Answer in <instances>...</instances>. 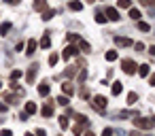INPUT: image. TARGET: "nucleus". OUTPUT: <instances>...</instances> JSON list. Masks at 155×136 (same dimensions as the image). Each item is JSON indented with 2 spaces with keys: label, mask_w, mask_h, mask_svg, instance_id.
Instances as JSON below:
<instances>
[{
  "label": "nucleus",
  "mask_w": 155,
  "mask_h": 136,
  "mask_svg": "<svg viewBox=\"0 0 155 136\" xmlns=\"http://www.w3.org/2000/svg\"><path fill=\"white\" fill-rule=\"evenodd\" d=\"M134 125L140 128V130H153L155 128V117H140V115H136Z\"/></svg>",
  "instance_id": "obj_1"
},
{
  "label": "nucleus",
  "mask_w": 155,
  "mask_h": 136,
  "mask_svg": "<svg viewBox=\"0 0 155 136\" xmlns=\"http://www.w3.org/2000/svg\"><path fill=\"white\" fill-rule=\"evenodd\" d=\"M87 125H89L87 117H85V115H77V125L72 128V134H74V136H79V134L83 132V128H87Z\"/></svg>",
  "instance_id": "obj_2"
},
{
  "label": "nucleus",
  "mask_w": 155,
  "mask_h": 136,
  "mask_svg": "<svg viewBox=\"0 0 155 136\" xmlns=\"http://www.w3.org/2000/svg\"><path fill=\"white\" fill-rule=\"evenodd\" d=\"M91 106H94L98 113H106V98H104V96H94Z\"/></svg>",
  "instance_id": "obj_3"
},
{
  "label": "nucleus",
  "mask_w": 155,
  "mask_h": 136,
  "mask_svg": "<svg viewBox=\"0 0 155 136\" xmlns=\"http://www.w3.org/2000/svg\"><path fill=\"white\" fill-rule=\"evenodd\" d=\"M36 72H38V64H32V66L28 68V75H26V83H28V85H34Z\"/></svg>",
  "instance_id": "obj_4"
},
{
  "label": "nucleus",
  "mask_w": 155,
  "mask_h": 136,
  "mask_svg": "<svg viewBox=\"0 0 155 136\" xmlns=\"http://www.w3.org/2000/svg\"><path fill=\"white\" fill-rule=\"evenodd\" d=\"M121 68H123V72H125V75H134L138 66H136V62H134V60H123Z\"/></svg>",
  "instance_id": "obj_5"
},
{
  "label": "nucleus",
  "mask_w": 155,
  "mask_h": 136,
  "mask_svg": "<svg viewBox=\"0 0 155 136\" xmlns=\"http://www.w3.org/2000/svg\"><path fill=\"white\" fill-rule=\"evenodd\" d=\"M104 15H106V19H110V22H119V11L113 9V7H106V9H104Z\"/></svg>",
  "instance_id": "obj_6"
},
{
  "label": "nucleus",
  "mask_w": 155,
  "mask_h": 136,
  "mask_svg": "<svg viewBox=\"0 0 155 136\" xmlns=\"http://www.w3.org/2000/svg\"><path fill=\"white\" fill-rule=\"evenodd\" d=\"M77 53H79V49H77L74 45H68V47L64 49V53H62V58H64V60H70V58H74Z\"/></svg>",
  "instance_id": "obj_7"
},
{
  "label": "nucleus",
  "mask_w": 155,
  "mask_h": 136,
  "mask_svg": "<svg viewBox=\"0 0 155 136\" xmlns=\"http://www.w3.org/2000/svg\"><path fill=\"white\" fill-rule=\"evenodd\" d=\"M36 47H38V41H36V38H30L28 45H26V53H28V55H34V53H36Z\"/></svg>",
  "instance_id": "obj_8"
},
{
  "label": "nucleus",
  "mask_w": 155,
  "mask_h": 136,
  "mask_svg": "<svg viewBox=\"0 0 155 136\" xmlns=\"http://www.w3.org/2000/svg\"><path fill=\"white\" fill-rule=\"evenodd\" d=\"M115 43H117V47H130V45H134L130 38H125V36H115Z\"/></svg>",
  "instance_id": "obj_9"
},
{
  "label": "nucleus",
  "mask_w": 155,
  "mask_h": 136,
  "mask_svg": "<svg viewBox=\"0 0 155 136\" xmlns=\"http://www.w3.org/2000/svg\"><path fill=\"white\" fill-rule=\"evenodd\" d=\"M62 91H64V96H72V94H74V85H72L70 81H66V83L62 85Z\"/></svg>",
  "instance_id": "obj_10"
},
{
  "label": "nucleus",
  "mask_w": 155,
  "mask_h": 136,
  "mask_svg": "<svg viewBox=\"0 0 155 136\" xmlns=\"http://www.w3.org/2000/svg\"><path fill=\"white\" fill-rule=\"evenodd\" d=\"M41 115H43V117H53V104H51V102L45 104V106L41 108Z\"/></svg>",
  "instance_id": "obj_11"
},
{
  "label": "nucleus",
  "mask_w": 155,
  "mask_h": 136,
  "mask_svg": "<svg viewBox=\"0 0 155 136\" xmlns=\"http://www.w3.org/2000/svg\"><path fill=\"white\" fill-rule=\"evenodd\" d=\"M38 47H41V49H49V47H51V36H49V34H45V36L41 38Z\"/></svg>",
  "instance_id": "obj_12"
},
{
  "label": "nucleus",
  "mask_w": 155,
  "mask_h": 136,
  "mask_svg": "<svg viewBox=\"0 0 155 136\" xmlns=\"http://www.w3.org/2000/svg\"><path fill=\"white\" fill-rule=\"evenodd\" d=\"M110 91H113V96H119V94L123 91V83H121V81H115L113 87H110Z\"/></svg>",
  "instance_id": "obj_13"
},
{
  "label": "nucleus",
  "mask_w": 155,
  "mask_h": 136,
  "mask_svg": "<svg viewBox=\"0 0 155 136\" xmlns=\"http://www.w3.org/2000/svg\"><path fill=\"white\" fill-rule=\"evenodd\" d=\"M34 11H47V0H34Z\"/></svg>",
  "instance_id": "obj_14"
},
{
  "label": "nucleus",
  "mask_w": 155,
  "mask_h": 136,
  "mask_svg": "<svg viewBox=\"0 0 155 136\" xmlns=\"http://www.w3.org/2000/svg\"><path fill=\"white\" fill-rule=\"evenodd\" d=\"M49 91H51V87H49L47 83H41V85H38V96L45 98V96H49Z\"/></svg>",
  "instance_id": "obj_15"
},
{
  "label": "nucleus",
  "mask_w": 155,
  "mask_h": 136,
  "mask_svg": "<svg viewBox=\"0 0 155 136\" xmlns=\"http://www.w3.org/2000/svg\"><path fill=\"white\" fill-rule=\"evenodd\" d=\"M77 45H79V47H81V51H85V53H89V51H91L89 43H87V41H83V38H79V41H77Z\"/></svg>",
  "instance_id": "obj_16"
},
{
  "label": "nucleus",
  "mask_w": 155,
  "mask_h": 136,
  "mask_svg": "<svg viewBox=\"0 0 155 136\" xmlns=\"http://www.w3.org/2000/svg\"><path fill=\"white\" fill-rule=\"evenodd\" d=\"M68 9H70V11H81L83 5L79 2V0H70V2H68Z\"/></svg>",
  "instance_id": "obj_17"
},
{
  "label": "nucleus",
  "mask_w": 155,
  "mask_h": 136,
  "mask_svg": "<svg viewBox=\"0 0 155 136\" xmlns=\"http://www.w3.org/2000/svg\"><path fill=\"white\" fill-rule=\"evenodd\" d=\"M149 68H151L149 64H140L136 70H138V75H140V77H147V75H149Z\"/></svg>",
  "instance_id": "obj_18"
},
{
  "label": "nucleus",
  "mask_w": 155,
  "mask_h": 136,
  "mask_svg": "<svg viewBox=\"0 0 155 136\" xmlns=\"http://www.w3.org/2000/svg\"><path fill=\"white\" fill-rule=\"evenodd\" d=\"M36 111H38V106H36L34 102H26V113H28V115H34Z\"/></svg>",
  "instance_id": "obj_19"
},
{
  "label": "nucleus",
  "mask_w": 155,
  "mask_h": 136,
  "mask_svg": "<svg viewBox=\"0 0 155 136\" xmlns=\"http://www.w3.org/2000/svg\"><path fill=\"white\" fill-rule=\"evenodd\" d=\"M58 121H60V128H62V130H66V128L70 125V121H68V117H66V115H60V117H58Z\"/></svg>",
  "instance_id": "obj_20"
},
{
  "label": "nucleus",
  "mask_w": 155,
  "mask_h": 136,
  "mask_svg": "<svg viewBox=\"0 0 155 136\" xmlns=\"http://www.w3.org/2000/svg\"><path fill=\"white\" fill-rule=\"evenodd\" d=\"M53 15H55V11H53V9H47V11H43V22H49Z\"/></svg>",
  "instance_id": "obj_21"
},
{
  "label": "nucleus",
  "mask_w": 155,
  "mask_h": 136,
  "mask_svg": "<svg viewBox=\"0 0 155 136\" xmlns=\"http://www.w3.org/2000/svg\"><path fill=\"white\" fill-rule=\"evenodd\" d=\"M104 58H106V62H115V60L119 58V53H117V51H106Z\"/></svg>",
  "instance_id": "obj_22"
},
{
  "label": "nucleus",
  "mask_w": 155,
  "mask_h": 136,
  "mask_svg": "<svg viewBox=\"0 0 155 136\" xmlns=\"http://www.w3.org/2000/svg\"><path fill=\"white\" fill-rule=\"evenodd\" d=\"M117 7L119 9H130L132 7V0H117Z\"/></svg>",
  "instance_id": "obj_23"
},
{
  "label": "nucleus",
  "mask_w": 155,
  "mask_h": 136,
  "mask_svg": "<svg viewBox=\"0 0 155 136\" xmlns=\"http://www.w3.org/2000/svg\"><path fill=\"white\" fill-rule=\"evenodd\" d=\"M130 17H132V19H136V22H140V11L130 7Z\"/></svg>",
  "instance_id": "obj_24"
},
{
  "label": "nucleus",
  "mask_w": 155,
  "mask_h": 136,
  "mask_svg": "<svg viewBox=\"0 0 155 136\" xmlns=\"http://www.w3.org/2000/svg\"><path fill=\"white\" fill-rule=\"evenodd\" d=\"M136 102H138V94L130 91V94H127V104H136Z\"/></svg>",
  "instance_id": "obj_25"
},
{
  "label": "nucleus",
  "mask_w": 155,
  "mask_h": 136,
  "mask_svg": "<svg viewBox=\"0 0 155 136\" xmlns=\"http://www.w3.org/2000/svg\"><path fill=\"white\" fill-rule=\"evenodd\" d=\"M9 30H11V24H9V22H5V24H0V34H2V36H5V34H7Z\"/></svg>",
  "instance_id": "obj_26"
},
{
  "label": "nucleus",
  "mask_w": 155,
  "mask_h": 136,
  "mask_svg": "<svg viewBox=\"0 0 155 136\" xmlns=\"http://www.w3.org/2000/svg\"><path fill=\"white\" fill-rule=\"evenodd\" d=\"M58 62H60V55H58V53H51V55H49V66H55Z\"/></svg>",
  "instance_id": "obj_27"
},
{
  "label": "nucleus",
  "mask_w": 155,
  "mask_h": 136,
  "mask_svg": "<svg viewBox=\"0 0 155 136\" xmlns=\"http://www.w3.org/2000/svg\"><path fill=\"white\" fill-rule=\"evenodd\" d=\"M138 30H142V32H149V30H151V26H149L147 22H138Z\"/></svg>",
  "instance_id": "obj_28"
},
{
  "label": "nucleus",
  "mask_w": 155,
  "mask_h": 136,
  "mask_svg": "<svg viewBox=\"0 0 155 136\" xmlns=\"http://www.w3.org/2000/svg\"><path fill=\"white\" fill-rule=\"evenodd\" d=\"M55 102H58L60 106H68V96H60V98H58Z\"/></svg>",
  "instance_id": "obj_29"
},
{
  "label": "nucleus",
  "mask_w": 155,
  "mask_h": 136,
  "mask_svg": "<svg viewBox=\"0 0 155 136\" xmlns=\"http://www.w3.org/2000/svg\"><path fill=\"white\" fill-rule=\"evenodd\" d=\"M96 22H98V24H104V22H106V17H104V13H102V11H98V13H96Z\"/></svg>",
  "instance_id": "obj_30"
},
{
  "label": "nucleus",
  "mask_w": 155,
  "mask_h": 136,
  "mask_svg": "<svg viewBox=\"0 0 155 136\" xmlns=\"http://www.w3.org/2000/svg\"><path fill=\"white\" fill-rule=\"evenodd\" d=\"M19 77H21V70H19V68H17V70H13V72H11V81H17V79H19Z\"/></svg>",
  "instance_id": "obj_31"
},
{
  "label": "nucleus",
  "mask_w": 155,
  "mask_h": 136,
  "mask_svg": "<svg viewBox=\"0 0 155 136\" xmlns=\"http://www.w3.org/2000/svg\"><path fill=\"white\" fill-rule=\"evenodd\" d=\"M64 75H66V77H74V75H77V68H72V66H70V68H68Z\"/></svg>",
  "instance_id": "obj_32"
},
{
  "label": "nucleus",
  "mask_w": 155,
  "mask_h": 136,
  "mask_svg": "<svg viewBox=\"0 0 155 136\" xmlns=\"http://www.w3.org/2000/svg\"><path fill=\"white\" fill-rule=\"evenodd\" d=\"M66 38H68V43H77V41H79V36H77V34H68Z\"/></svg>",
  "instance_id": "obj_33"
},
{
  "label": "nucleus",
  "mask_w": 155,
  "mask_h": 136,
  "mask_svg": "<svg viewBox=\"0 0 155 136\" xmlns=\"http://www.w3.org/2000/svg\"><path fill=\"white\" fill-rule=\"evenodd\" d=\"M102 136H113V128H104L102 130Z\"/></svg>",
  "instance_id": "obj_34"
},
{
  "label": "nucleus",
  "mask_w": 155,
  "mask_h": 136,
  "mask_svg": "<svg viewBox=\"0 0 155 136\" xmlns=\"http://www.w3.org/2000/svg\"><path fill=\"white\" fill-rule=\"evenodd\" d=\"M87 79V70H81V75H79V81H85Z\"/></svg>",
  "instance_id": "obj_35"
},
{
  "label": "nucleus",
  "mask_w": 155,
  "mask_h": 136,
  "mask_svg": "<svg viewBox=\"0 0 155 136\" xmlns=\"http://www.w3.org/2000/svg\"><path fill=\"white\" fill-rule=\"evenodd\" d=\"M19 87H21V85H19V83H17V81H11V89H15V91H17V89H19Z\"/></svg>",
  "instance_id": "obj_36"
},
{
  "label": "nucleus",
  "mask_w": 155,
  "mask_h": 136,
  "mask_svg": "<svg viewBox=\"0 0 155 136\" xmlns=\"http://www.w3.org/2000/svg\"><path fill=\"white\" fill-rule=\"evenodd\" d=\"M0 136H13V132H11V130H2V132H0Z\"/></svg>",
  "instance_id": "obj_37"
},
{
  "label": "nucleus",
  "mask_w": 155,
  "mask_h": 136,
  "mask_svg": "<svg viewBox=\"0 0 155 136\" xmlns=\"http://www.w3.org/2000/svg\"><path fill=\"white\" fill-rule=\"evenodd\" d=\"M134 47H136V51H144V45H142V43H136Z\"/></svg>",
  "instance_id": "obj_38"
},
{
  "label": "nucleus",
  "mask_w": 155,
  "mask_h": 136,
  "mask_svg": "<svg viewBox=\"0 0 155 136\" xmlns=\"http://www.w3.org/2000/svg\"><path fill=\"white\" fill-rule=\"evenodd\" d=\"M15 49H17V51H24V49H26V45H24V43H17V47H15Z\"/></svg>",
  "instance_id": "obj_39"
},
{
  "label": "nucleus",
  "mask_w": 155,
  "mask_h": 136,
  "mask_svg": "<svg viewBox=\"0 0 155 136\" xmlns=\"http://www.w3.org/2000/svg\"><path fill=\"white\" fill-rule=\"evenodd\" d=\"M19 119H21V121H28V113H26V111H24V113H21V115H19Z\"/></svg>",
  "instance_id": "obj_40"
},
{
  "label": "nucleus",
  "mask_w": 155,
  "mask_h": 136,
  "mask_svg": "<svg viewBox=\"0 0 155 136\" xmlns=\"http://www.w3.org/2000/svg\"><path fill=\"white\" fill-rule=\"evenodd\" d=\"M36 136H47V132H45V130H43V128H41V130H38V132H36Z\"/></svg>",
  "instance_id": "obj_41"
},
{
  "label": "nucleus",
  "mask_w": 155,
  "mask_h": 136,
  "mask_svg": "<svg viewBox=\"0 0 155 136\" xmlns=\"http://www.w3.org/2000/svg\"><path fill=\"white\" fill-rule=\"evenodd\" d=\"M149 83H151V85L155 87V75H151V77H149Z\"/></svg>",
  "instance_id": "obj_42"
},
{
  "label": "nucleus",
  "mask_w": 155,
  "mask_h": 136,
  "mask_svg": "<svg viewBox=\"0 0 155 136\" xmlns=\"http://www.w3.org/2000/svg\"><path fill=\"white\" fill-rule=\"evenodd\" d=\"M149 53H151V55L155 58V45H151V47H149Z\"/></svg>",
  "instance_id": "obj_43"
},
{
  "label": "nucleus",
  "mask_w": 155,
  "mask_h": 136,
  "mask_svg": "<svg viewBox=\"0 0 155 136\" xmlns=\"http://www.w3.org/2000/svg\"><path fill=\"white\" fill-rule=\"evenodd\" d=\"M0 113H7V104H2V102H0Z\"/></svg>",
  "instance_id": "obj_44"
},
{
  "label": "nucleus",
  "mask_w": 155,
  "mask_h": 136,
  "mask_svg": "<svg viewBox=\"0 0 155 136\" xmlns=\"http://www.w3.org/2000/svg\"><path fill=\"white\" fill-rule=\"evenodd\" d=\"M83 136H96V134H94V132H91V130H87V132H85V134H83Z\"/></svg>",
  "instance_id": "obj_45"
},
{
  "label": "nucleus",
  "mask_w": 155,
  "mask_h": 136,
  "mask_svg": "<svg viewBox=\"0 0 155 136\" xmlns=\"http://www.w3.org/2000/svg\"><path fill=\"white\" fill-rule=\"evenodd\" d=\"M140 2H142L144 7H149V5H151V0H140Z\"/></svg>",
  "instance_id": "obj_46"
},
{
  "label": "nucleus",
  "mask_w": 155,
  "mask_h": 136,
  "mask_svg": "<svg viewBox=\"0 0 155 136\" xmlns=\"http://www.w3.org/2000/svg\"><path fill=\"white\" fill-rule=\"evenodd\" d=\"M7 2H9V5H17V2H19V0H7Z\"/></svg>",
  "instance_id": "obj_47"
},
{
  "label": "nucleus",
  "mask_w": 155,
  "mask_h": 136,
  "mask_svg": "<svg viewBox=\"0 0 155 136\" xmlns=\"http://www.w3.org/2000/svg\"><path fill=\"white\" fill-rule=\"evenodd\" d=\"M24 136H34V134H32V132H28V134H24Z\"/></svg>",
  "instance_id": "obj_48"
},
{
  "label": "nucleus",
  "mask_w": 155,
  "mask_h": 136,
  "mask_svg": "<svg viewBox=\"0 0 155 136\" xmlns=\"http://www.w3.org/2000/svg\"><path fill=\"white\" fill-rule=\"evenodd\" d=\"M85 2H89V5H91V2H94V0H85Z\"/></svg>",
  "instance_id": "obj_49"
},
{
  "label": "nucleus",
  "mask_w": 155,
  "mask_h": 136,
  "mask_svg": "<svg viewBox=\"0 0 155 136\" xmlns=\"http://www.w3.org/2000/svg\"><path fill=\"white\" fill-rule=\"evenodd\" d=\"M0 87H2V83H0Z\"/></svg>",
  "instance_id": "obj_50"
}]
</instances>
